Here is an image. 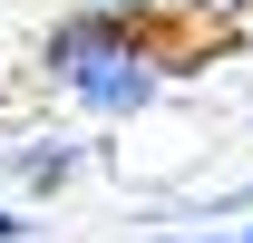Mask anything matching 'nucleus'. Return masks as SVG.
I'll list each match as a JSON object with an SVG mask.
<instances>
[{
    "mask_svg": "<svg viewBox=\"0 0 253 243\" xmlns=\"http://www.w3.org/2000/svg\"><path fill=\"white\" fill-rule=\"evenodd\" d=\"M205 243H224V234H205Z\"/></svg>",
    "mask_w": 253,
    "mask_h": 243,
    "instance_id": "obj_7",
    "label": "nucleus"
},
{
    "mask_svg": "<svg viewBox=\"0 0 253 243\" xmlns=\"http://www.w3.org/2000/svg\"><path fill=\"white\" fill-rule=\"evenodd\" d=\"M97 10H146V0H97Z\"/></svg>",
    "mask_w": 253,
    "mask_h": 243,
    "instance_id": "obj_5",
    "label": "nucleus"
},
{
    "mask_svg": "<svg viewBox=\"0 0 253 243\" xmlns=\"http://www.w3.org/2000/svg\"><path fill=\"white\" fill-rule=\"evenodd\" d=\"M10 175L30 185V195H59V185L78 175V146H59V136H39V146H10Z\"/></svg>",
    "mask_w": 253,
    "mask_h": 243,
    "instance_id": "obj_3",
    "label": "nucleus"
},
{
    "mask_svg": "<svg viewBox=\"0 0 253 243\" xmlns=\"http://www.w3.org/2000/svg\"><path fill=\"white\" fill-rule=\"evenodd\" d=\"M136 39V10H78V20H59L49 30V68H78V59H97V49H126Z\"/></svg>",
    "mask_w": 253,
    "mask_h": 243,
    "instance_id": "obj_2",
    "label": "nucleus"
},
{
    "mask_svg": "<svg viewBox=\"0 0 253 243\" xmlns=\"http://www.w3.org/2000/svg\"><path fill=\"white\" fill-rule=\"evenodd\" d=\"M59 88L78 97L88 117H136V107H156V88H166V59L146 49V39H126V49H97V59L59 68Z\"/></svg>",
    "mask_w": 253,
    "mask_h": 243,
    "instance_id": "obj_1",
    "label": "nucleus"
},
{
    "mask_svg": "<svg viewBox=\"0 0 253 243\" xmlns=\"http://www.w3.org/2000/svg\"><path fill=\"white\" fill-rule=\"evenodd\" d=\"M20 234H30V224H20V214H10V204H0V243H20Z\"/></svg>",
    "mask_w": 253,
    "mask_h": 243,
    "instance_id": "obj_4",
    "label": "nucleus"
},
{
    "mask_svg": "<svg viewBox=\"0 0 253 243\" xmlns=\"http://www.w3.org/2000/svg\"><path fill=\"white\" fill-rule=\"evenodd\" d=\"M234 243H253V224H244V234H234Z\"/></svg>",
    "mask_w": 253,
    "mask_h": 243,
    "instance_id": "obj_6",
    "label": "nucleus"
}]
</instances>
